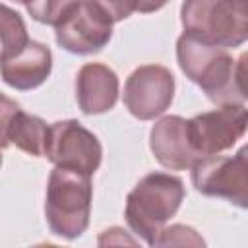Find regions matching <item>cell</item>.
Here are the masks:
<instances>
[{"mask_svg": "<svg viewBox=\"0 0 248 248\" xmlns=\"http://www.w3.org/2000/svg\"><path fill=\"white\" fill-rule=\"evenodd\" d=\"M29 43L23 17L6 4H0V60L19 52Z\"/></svg>", "mask_w": 248, "mask_h": 248, "instance_id": "cell-14", "label": "cell"}, {"mask_svg": "<svg viewBox=\"0 0 248 248\" xmlns=\"http://www.w3.org/2000/svg\"><path fill=\"white\" fill-rule=\"evenodd\" d=\"M52 70V52L46 45L29 39L16 54L0 60V78L17 91L37 89L46 81Z\"/></svg>", "mask_w": 248, "mask_h": 248, "instance_id": "cell-12", "label": "cell"}, {"mask_svg": "<svg viewBox=\"0 0 248 248\" xmlns=\"http://www.w3.org/2000/svg\"><path fill=\"white\" fill-rule=\"evenodd\" d=\"M0 165H2V155H0Z\"/></svg>", "mask_w": 248, "mask_h": 248, "instance_id": "cell-21", "label": "cell"}, {"mask_svg": "<svg viewBox=\"0 0 248 248\" xmlns=\"http://www.w3.org/2000/svg\"><path fill=\"white\" fill-rule=\"evenodd\" d=\"M91 174L54 167L45 194V217L52 234L74 240L81 236L91 215Z\"/></svg>", "mask_w": 248, "mask_h": 248, "instance_id": "cell-3", "label": "cell"}, {"mask_svg": "<svg viewBox=\"0 0 248 248\" xmlns=\"http://www.w3.org/2000/svg\"><path fill=\"white\" fill-rule=\"evenodd\" d=\"M180 21L186 35L236 48L248 37V0H184Z\"/></svg>", "mask_w": 248, "mask_h": 248, "instance_id": "cell-4", "label": "cell"}, {"mask_svg": "<svg viewBox=\"0 0 248 248\" xmlns=\"http://www.w3.org/2000/svg\"><path fill=\"white\" fill-rule=\"evenodd\" d=\"M149 147L157 163L169 170H186L200 159L190 143L188 120L178 114L163 116L151 126Z\"/></svg>", "mask_w": 248, "mask_h": 248, "instance_id": "cell-10", "label": "cell"}, {"mask_svg": "<svg viewBox=\"0 0 248 248\" xmlns=\"http://www.w3.org/2000/svg\"><path fill=\"white\" fill-rule=\"evenodd\" d=\"M48 126L43 118L29 114L25 110H17L10 130H8V140L14 143L17 149L25 151L27 155L33 157H45L46 149V140H48Z\"/></svg>", "mask_w": 248, "mask_h": 248, "instance_id": "cell-13", "label": "cell"}, {"mask_svg": "<svg viewBox=\"0 0 248 248\" xmlns=\"http://www.w3.org/2000/svg\"><path fill=\"white\" fill-rule=\"evenodd\" d=\"M112 19L93 0H79L56 25L58 46L72 54H93L112 39Z\"/></svg>", "mask_w": 248, "mask_h": 248, "instance_id": "cell-7", "label": "cell"}, {"mask_svg": "<svg viewBox=\"0 0 248 248\" xmlns=\"http://www.w3.org/2000/svg\"><path fill=\"white\" fill-rule=\"evenodd\" d=\"M184 194L182 178L161 170L145 174L126 196L124 217L128 227L153 246L159 231L176 215Z\"/></svg>", "mask_w": 248, "mask_h": 248, "instance_id": "cell-2", "label": "cell"}, {"mask_svg": "<svg viewBox=\"0 0 248 248\" xmlns=\"http://www.w3.org/2000/svg\"><path fill=\"white\" fill-rule=\"evenodd\" d=\"M174 99V76L161 64L138 66L124 83L122 101L138 120L161 116Z\"/></svg>", "mask_w": 248, "mask_h": 248, "instance_id": "cell-8", "label": "cell"}, {"mask_svg": "<svg viewBox=\"0 0 248 248\" xmlns=\"http://www.w3.org/2000/svg\"><path fill=\"white\" fill-rule=\"evenodd\" d=\"M19 103L14 101L12 97L0 93V149L8 147L10 145V140H8V130H10V124L16 116V112L19 110Z\"/></svg>", "mask_w": 248, "mask_h": 248, "instance_id": "cell-17", "label": "cell"}, {"mask_svg": "<svg viewBox=\"0 0 248 248\" xmlns=\"http://www.w3.org/2000/svg\"><path fill=\"white\" fill-rule=\"evenodd\" d=\"M248 112L244 105H221L219 108L188 118V136L200 157L231 149L246 132Z\"/></svg>", "mask_w": 248, "mask_h": 248, "instance_id": "cell-9", "label": "cell"}, {"mask_svg": "<svg viewBox=\"0 0 248 248\" xmlns=\"http://www.w3.org/2000/svg\"><path fill=\"white\" fill-rule=\"evenodd\" d=\"M45 157L54 167L93 174L101 165L103 147L91 130H87L81 122L68 118L48 126Z\"/></svg>", "mask_w": 248, "mask_h": 248, "instance_id": "cell-6", "label": "cell"}, {"mask_svg": "<svg viewBox=\"0 0 248 248\" xmlns=\"http://www.w3.org/2000/svg\"><path fill=\"white\" fill-rule=\"evenodd\" d=\"M203 246V238L198 234L196 229L188 227V225H170V227H163L157 234V238L153 240V246Z\"/></svg>", "mask_w": 248, "mask_h": 248, "instance_id": "cell-16", "label": "cell"}, {"mask_svg": "<svg viewBox=\"0 0 248 248\" xmlns=\"http://www.w3.org/2000/svg\"><path fill=\"white\" fill-rule=\"evenodd\" d=\"M79 0H33L27 4V14L45 25H56Z\"/></svg>", "mask_w": 248, "mask_h": 248, "instance_id": "cell-15", "label": "cell"}, {"mask_svg": "<svg viewBox=\"0 0 248 248\" xmlns=\"http://www.w3.org/2000/svg\"><path fill=\"white\" fill-rule=\"evenodd\" d=\"M194 188L211 198H225L236 207L248 205V161L246 147H240L236 155H205L192 167Z\"/></svg>", "mask_w": 248, "mask_h": 248, "instance_id": "cell-5", "label": "cell"}, {"mask_svg": "<svg viewBox=\"0 0 248 248\" xmlns=\"http://www.w3.org/2000/svg\"><path fill=\"white\" fill-rule=\"evenodd\" d=\"M14 2H17V4H23V6H27V4H31L33 0H14Z\"/></svg>", "mask_w": 248, "mask_h": 248, "instance_id": "cell-20", "label": "cell"}, {"mask_svg": "<svg viewBox=\"0 0 248 248\" xmlns=\"http://www.w3.org/2000/svg\"><path fill=\"white\" fill-rule=\"evenodd\" d=\"M93 2L101 6V10L112 19V23H118L136 12V0H93Z\"/></svg>", "mask_w": 248, "mask_h": 248, "instance_id": "cell-18", "label": "cell"}, {"mask_svg": "<svg viewBox=\"0 0 248 248\" xmlns=\"http://www.w3.org/2000/svg\"><path fill=\"white\" fill-rule=\"evenodd\" d=\"M169 0H136V12L140 14H151L161 10Z\"/></svg>", "mask_w": 248, "mask_h": 248, "instance_id": "cell-19", "label": "cell"}, {"mask_svg": "<svg viewBox=\"0 0 248 248\" xmlns=\"http://www.w3.org/2000/svg\"><path fill=\"white\" fill-rule=\"evenodd\" d=\"M176 60L186 78L196 83L213 105L246 103V54H240V58L234 60L227 48L182 33L176 39Z\"/></svg>", "mask_w": 248, "mask_h": 248, "instance_id": "cell-1", "label": "cell"}, {"mask_svg": "<svg viewBox=\"0 0 248 248\" xmlns=\"http://www.w3.org/2000/svg\"><path fill=\"white\" fill-rule=\"evenodd\" d=\"M120 93V81L112 68L101 62H87L76 76V99L83 114L108 112Z\"/></svg>", "mask_w": 248, "mask_h": 248, "instance_id": "cell-11", "label": "cell"}]
</instances>
